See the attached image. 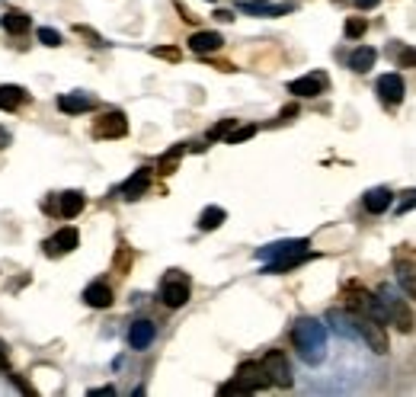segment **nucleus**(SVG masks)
I'll list each match as a JSON object with an SVG mask.
<instances>
[{"label": "nucleus", "instance_id": "obj_8", "mask_svg": "<svg viewBox=\"0 0 416 397\" xmlns=\"http://www.w3.org/2000/svg\"><path fill=\"white\" fill-rule=\"evenodd\" d=\"M326 324H330V330L339 333L343 339H356V337H358L356 311H339V307H333V311L326 314Z\"/></svg>", "mask_w": 416, "mask_h": 397}, {"label": "nucleus", "instance_id": "obj_28", "mask_svg": "<svg viewBox=\"0 0 416 397\" xmlns=\"http://www.w3.org/2000/svg\"><path fill=\"white\" fill-rule=\"evenodd\" d=\"M234 125H237L234 119H224V122H218V125H211V128H208V138H211V141H218V138H228V134L234 132Z\"/></svg>", "mask_w": 416, "mask_h": 397}, {"label": "nucleus", "instance_id": "obj_6", "mask_svg": "<svg viewBox=\"0 0 416 397\" xmlns=\"http://www.w3.org/2000/svg\"><path fill=\"white\" fill-rule=\"evenodd\" d=\"M93 134L96 138H125L128 134V119L122 112H106L96 119L93 125Z\"/></svg>", "mask_w": 416, "mask_h": 397}, {"label": "nucleus", "instance_id": "obj_33", "mask_svg": "<svg viewBox=\"0 0 416 397\" xmlns=\"http://www.w3.org/2000/svg\"><path fill=\"white\" fill-rule=\"evenodd\" d=\"M413 208H416V189L407 192V196L400 198V205H397V215H407V211H413Z\"/></svg>", "mask_w": 416, "mask_h": 397}, {"label": "nucleus", "instance_id": "obj_27", "mask_svg": "<svg viewBox=\"0 0 416 397\" xmlns=\"http://www.w3.org/2000/svg\"><path fill=\"white\" fill-rule=\"evenodd\" d=\"M365 29H368V23H365L362 16L346 19V36H349V38H362V36H365Z\"/></svg>", "mask_w": 416, "mask_h": 397}, {"label": "nucleus", "instance_id": "obj_34", "mask_svg": "<svg viewBox=\"0 0 416 397\" xmlns=\"http://www.w3.org/2000/svg\"><path fill=\"white\" fill-rule=\"evenodd\" d=\"M157 58H166V61H179V51L176 48H154Z\"/></svg>", "mask_w": 416, "mask_h": 397}, {"label": "nucleus", "instance_id": "obj_20", "mask_svg": "<svg viewBox=\"0 0 416 397\" xmlns=\"http://www.w3.org/2000/svg\"><path fill=\"white\" fill-rule=\"evenodd\" d=\"M83 202H87V198H83V192H77V189L61 192V196H58V211H61L64 218H77L83 211Z\"/></svg>", "mask_w": 416, "mask_h": 397}, {"label": "nucleus", "instance_id": "obj_30", "mask_svg": "<svg viewBox=\"0 0 416 397\" xmlns=\"http://www.w3.org/2000/svg\"><path fill=\"white\" fill-rule=\"evenodd\" d=\"M179 154H183V147H173L170 154H164V160H160V173H173V170H176Z\"/></svg>", "mask_w": 416, "mask_h": 397}, {"label": "nucleus", "instance_id": "obj_32", "mask_svg": "<svg viewBox=\"0 0 416 397\" xmlns=\"http://www.w3.org/2000/svg\"><path fill=\"white\" fill-rule=\"evenodd\" d=\"M38 42L48 45V48H58V45H61V36H58L55 29H38Z\"/></svg>", "mask_w": 416, "mask_h": 397}, {"label": "nucleus", "instance_id": "obj_25", "mask_svg": "<svg viewBox=\"0 0 416 397\" xmlns=\"http://www.w3.org/2000/svg\"><path fill=\"white\" fill-rule=\"evenodd\" d=\"M371 64H375V48H368V45H362V48H356L349 55V68L356 70V74H365Z\"/></svg>", "mask_w": 416, "mask_h": 397}, {"label": "nucleus", "instance_id": "obj_21", "mask_svg": "<svg viewBox=\"0 0 416 397\" xmlns=\"http://www.w3.org/2000/svg\"><path fill=\"white\" fill-rule=\"evenodd\" d=\"M243 13H250V16H285L292 6L288 4H275V6H269L266 0H247V4L240 6Z\"/></svg>", "mask_w": 416, "mask_h": 397}, {"label": "nucleus", "instance_id": "obj_16", "mask_svg": "<svg viewBox=\"0 0 416 397\" xmlns=\"http://www.w3.org/2000/svg\"><path fill=\"white\" fill-rule=\"evenodd\" d=\"M224 38L218 36V32H192L189 36V48L196 51V55H211V51L221 48Z\"/></svg>", "mask_w": 416, "mask_h": 397}, {"label": "nucleus", "instance_id": "obj_37", "mask_svg": "<svg viewBox=\"0 0 416 397\" xmlns=\"http://www.w3.org/2000/svg\"><path fill=\"white\" fill-rule=\"evenodd\" d=\"M4 147H10V132H6V128H0V151H4Z\"/></svg>", "mask_w": 416, "mask_h": 397}, {"label": "nucleus", "instance_id": "obj_19", "mask_svg": "<svg viewBox=\"0 0 416 397\" xmlns=\"http://www.w3.org/2000/svg\"><path fill=\"white\" fill-rule=\"evenodd\" d=\"M26 100H29V93H26L23 87H16V83H4V87H0V109H4V112H13V109L23 106Z\"/></svg>", "mask_w": 416, "mask_h": 397}, {"label": "nucleus", "instance_id": "obj_36", "mask_svg": "<svg viewBox=\"0 0 416 397\" xmlns=\"http://www.w3.org/2000/svg\"><path fill=\"white\" fill-rule=\"evenodd\" d=\"M352 4H356L358 10H371V6H378V0H352Z\"/></svg>", "mask_w": 416, "mask_h": 397}, {"label": "nucleus", "instance_id": "obj_13", "mask_svg": "<svg viewBox=\"0 0 416 397\" xmlns=\"http://www.w3.org/2000/svg\"><path fill=\"white\" fill-rule=\"evenodd\" d=\"M154 337H157V330H154L151 320H134L132 327H128V346L132 349H147V346L154 343Z\"/></svg>", "mask_w": 416, "mask_h": 397}, {"label": "nucleus", "instance_id": "obj_18", "mask_svg": "<svg viewBox=\"0 0 416 397\" xmlns=\"http://www.w3.org/2000/svg\"><path fill=\"white\" fill-rule=\"evenodd\" d=\"M83 301H87L90 307H109L112 305V288H109L106 282H93V285L83 288Z\"/></svg>", "mask_w": 416, "mask_h": 397}, {"label": "nucleus", "instance_id": "obj_9", "mask_svg": "<svg viewBox=\"0 0 416 397\" xmlns=\"http://www.w3.org/2000/svg\"><path fill=\"white\" fill-rule=\"evenodd\" d=\"M237 381L247 388V394H253V391H262V388H269V378H266V371H262V365L260 362H243L240 369H237Z\"/></svg>", "mask_w": 416, "mask_h": 397}, {"label": "nucleus", "instance_id": "obj_31", "mask_svg": "<svg viewBox=\"0 0 416 397\" xmlns=\"http://www.w3.org/2000/svg\"><path fill=\"white\" fill-rule=\"evenodd\" d=\"M397 64H400V68H416V48H413V45L400 48V55H397Z\"/></svg>", "mask_w": 416, "mask_h": 397}, {"label": "nucleus", "instance_id": "obj_2", "mask_svg": "<svg viewBox=\"0 0 416 397\" xmlns=\"http://www.w3.org/2000/svg\"><path fill=\"white\" fill-rule=\"evenodd\" d=\"M375 295H378V301H381V307H384V324H394L400 333H413V327H416L413 311L403 305L400 295H397L390 285H381Z\"/></svg>", "mask_w": 416, "mask_h": 397}, {"label": "nucleus", "instance_id": "obj_38", "mask_svg": "<svg viewBox=\"0 0 416 397\" xmlns=\"http://www.w3.org/2000/svg\"><path fill=\"white\" fill-rule=\"evenodd\" d=\"M215 16H218V19H221V23H230V19H234V16H230V13H228V10H218V13H215Z\"/></svg>", "mask_w": 416, "mask_h": 397}, {"label": "nucleus", "instance_id": "obj_22", "mask_svg": "<svg viewBox=\"0 0 416 397\" xmlns=\"http://www.w3.org/2000/svg\"><path fill=\"white\" fill-rule=\"evenodd\" d=\"M304 260H307V250H301V253H292V256H279V260H269L262 272H269V275H275V272H288V269L301 266Z\"/></svg>", "mask_w": 416, "mask_h": 397}, {"label": "nucleus", "instance_id": "obj_5", "mask_svg": "<svg viewBox=\"0 0 416 397\" xmlns=\"http://www.w3.org/2000/svg\"><path fill=\"white\" fill-rule=\"evenodd\" d=\"M356 324H358V337L368 343L371 352L384 356V352L390 349L388 333H384V324H381V320H371V317H362V314H356Z\"/></svg>", "mask_w": 416, "mask_h": 397}, {"label": "nucleus", "instance_id": "obj_11", "mask_svg": "<svg viewBox=\"0 0 416 397\" xmlns=\"http://www.w3.org/2000/svg\"><path fill=\"white\" fill-rule=\"evenodd\" d=\"M301 250H307V240H275V243H269V247L256 250V260L269 263V260H279V256L301 253Z\"/></svg>", "mask_w": 416, "mask_h": 397}, {"label": "nucleus", "instance_id": "obj_40", "mask_svg": "<svg viewBox=\"0 0 416 397\" xmlns=\"http://www.w3.org/2000/svg\"><path fill=\"white\" fill-rule=\"evenodd\" d=\"M0 371H6V352H4V346H0Z\"/></svg>", "mask_w": 416, "mask_h": 397}, {"label": "nucleus", "instance_id": "obj_17", "mask_svg": "<svg viewBox=\"0 0 416 397\" xmlns=\"http://www.w3.org/2000/svg\"><path fill=\"white\" fill-rule=\"evenodd\" d=\"M147 186H151V170H134L132 176L122 183V196L125 198H138L147 192Z\"/></svg>", "mask_w": 416, "mask_h": 397}, {"label": "nucleus", "instance_id": "obj_39", "mask_svg": "<svg viewBox=\"0 0 416 397\" xmlns=\"http://www.w3.org/2000/svg\"><path fill=\"white\" fill-rule=\"evenodd\" d=\"M90 394H115V388H93Z\"/></svg>", "mask_w": 416, "mask_h": 397}, {"label": "nucleus", "instance_id": "obj_4", "mask_svg": "<svg viewBox=\"0 0 416 397\" xmlns=\"http://www.w3.org/2000/svg\"><path fill=\"white\" fill-rule=\"evenodd\" d=\"M260 365H262V371H266L269 384H275V388H292L294 378H292V365H288L285 352H279V349L266 352Z\"/></svg>", "mask_w": 416, "mask_h": 397}, {"label": "nucleus", "instance_id": "obj_29", "mask_svg": "<svg viewBox=\"0 0 416 397\" xmlns=\"http://www.w3.org/2000/svg\"><path fill=\"white\" fill-rule=\"evenodd\" d=\"M256 134V125H243V128H234V132L228 134V144H240V141L253 138Z\"/></svg>", "mask_w": 416, "mask_h": 397}, {"label": "nucleus", "instance_id": "obj_1", "mask_svg": "<svg viewBox=\"0 0 416 397\" xmlns=\"http://www.w3.org/2000/svg\"><path fill=\"white\" fill-rule=\"evenodd\" d=\"M292 343L298 349L301 362L320 365L326 359V327L317 317H298L292 327Z\"/></svg>", "mask_w": 416, "mask_h": 397}, {"label": "nucleus", "instance_id": "obj_24", "mask_svg": "<svg viewBox=\"0 0 416 397\" xmlns=\"http://www.w3.org/2000/svg\"><path fill=\"white\" fill-rule=\"evenodd\" d=\"M224 218H228V211H224L221 205H208V208L198 215V228H202V231H215V228H221V224H224Z\"/></svg>", "mask_w": 416, "mask_h": 397}, {"label": "nucleus", "instance_id": "obj_10", "mask_svg": "<svg viewBox=\"0 0 416 397\" xmlns=\"http://www.w3.org/2000/svg\"><path fill=\"white\" fill-rule=\"evenodd\" d=\"M324 87H326V74H324V70H314V74H304V77H298V80L288 83V93H294V96H317V93H324Z\"/></svg>", "mask_w": 416, "mask_h": 397}, {"label": "nucleus", "instance_id": "obj_12", "mask_svg": "<svg viewBox=\"0 0 416 397\" xmlns=\"http://www.w3.org/2000/svg\"><path fill=\"white\" fill-rule=\"evenodd\" d=\"M77 243H80V234H77V228H61L48 243H45V253H48V256L70 253V250H77Z\"/></svg>", "mask_w": 416, "mask_h": 397}, {"label": "nucleus", "instance_id": "obj_23", "mask_svg": "<svg viewBox=\"0 0 416 397\" xmlns=\"http://www.w3.org/2000/svg\"><path fill=\"white\" fill-rule=\"evenodd\" d=\"M0 23H4V29L13 32V36H23V32L32 29V19L26 16V13H19V10H10L4 19H0Z\"/></svg>", "mask_w": 416, "mask_h": 397}, {"label": "nucleus", "instance_id": "obj_35", "mask_svg": "<svg viewBox=\"0 0 416 397\" xmlns=\"http://www.w3.org/2000/svg\"><path fill=\"white\" fill-rule=\"evenodd\" d=\"M77 36H87L93 45H102V42H100V36H96L93 29H87V26H77Z\"/></svg>", "mask_w": 416, "mask_h": 397}, {"label": "nucleus", "instance_id": "obj_3", "mask_svg": "<svg viewBox=\"0 0 416 397\" xmlns=\"http://www.w3.org/2000/svg\"><path fill=\"white\" fill-rule=\"evenodd\" d=\"M189 275L179 272V269H170V272L160 279V301H164L166 307H183L186 301H189Z\"/></svg>", "mask_w": 416, "mask_h": 397}, {"label": "nucleus", "instance_id": "obj_7", "mask_svg": "<svg viewBox=\"0 0 416 397\" xmlns=\"http://www.w3.org/2000/svg\"><path fill=\"white\" fill-rule=\"evenodd\" d=\"M378 96H381L388 106H397V102H403V93H407V87H403V77L400 74H381L375 83Z\"/></svg>", "mask_w": 416, "mask_h": 397}, {"label": "nucleus", "instance_id": "obj_15", "mask_svg": "<svg viewBox=\"0 0 416 397\" xmlns=\"http://www.w3.org/2000/svg\"><path fill=\"white\" fill-rule=\"evenodd\" d=\"M362 202H365V208H368L371 215H381V211L390 208V202H394V192H390L388 186H375V189L365 192Z\"/></svg>", "mask_w": 416, "mask_h": 397}, {"label": "nucleus", "instance_id": "obj_26", "mask_svg": "<svg viewBox=\"0 0 416 397\" xmlns=\"http://www.w3.org/2000/svg\"><path fill=\"white\" fill-rule=\"evenodd\" d=\"M397 282H400V288L410 298H416V266L413 263H400L397 266Z\"/></svg>", "mask_w": 416, "mask_h": 397}, {"label": "nucleus", "instance_id": "obj_14", "mask_svg": "<svg viewBox=\"0 0 416 397\" xmlns=\"http://www.w3.org/2000/svg\"><path fill=\"white\" fill-rule=\"evenodd\" d=\"M93 106H96V100H93V96H87V93H64V96H58V109H61V112H68V115L90 112Z\"/></svg>", "mask_w": 416, "mask_h": 397}]
</instances>
